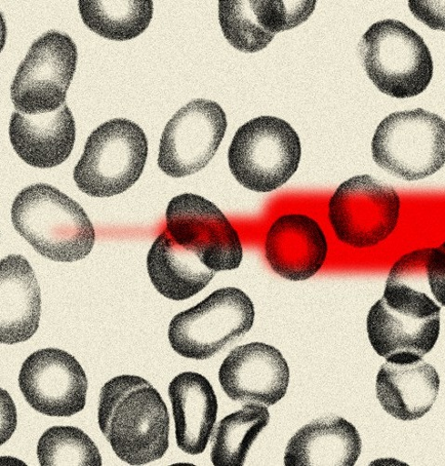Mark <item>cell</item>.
<instances>
[{
  "instance_id": "cell-7",
  "label": "cell",
  "mask_w": 445,
  "mask_h": 466,
  "mask_svg": "<svg viewBox=\"0 0 445 466\" xmlns=\"http://www.w3.org/2000/svg\"><path fill=\"white\" fill-rule=\"evenodd\" d=\"M375 163L407 181L427 178L445 165V121L422 108L395 112L378 127Z\"/></svg>"
},
{
  "instance_id": "cell-24",
  "label": "cell",
  "mask_w": 445,
  "mask_h": 466,
  "mask_svg": "<svg viewBox=\"0 0 445 466\" xmlns=\"http://www.w3.org/2000/svg\"><path fill=\"white\" fill-rule=\"evenodd\" d=\"M36 454L42 466H101L95 442L73 426L51 427L39 439Z\"/></svg>"
},
{
  "instance_id": "cell-25",
  "label": "cell",
  "mask_w": 445,
  "mask_h": 466,
  "mask_svg": "<svg viewBox=\"0 0 445 466\" xmlns=\"http://www.w3.org/2000/svg\"><path fill=\"white\" fill-rule=\"evenodd\" d=\"M219 22L227 41L242 53L255 54L262 51L274 38L259 25L252 0H221Z\"/></svg>"
},
{
  "instance_id": "cell-2",
  "label": "cell",
  "mask_w": 445,
  "mask_h": 466,
  "mask_svg": "<svg viewBox=\"0 0 445 466\" xmlns=\"http://www.w3.org/2000/svg\"><path fill=\"white\" fill-rule=\"evenodd\" d=\"M12 221L39 255L53 261L84 259L96 243L94 225L84 208L49 184L24 188L13 204Z\"/></svg>"
},
{
  "instance_id": "cell-20",
  "label": "cell",
  "mask_w": 445,
  "mask_h": 466,
  "mask_svg": "<svg viewBox=\"0 0 445 466\" xmlns=\"http://www.w3.org/2000/svg\"><path fill=\"white\" fill-rule=\"evenodd\" d=\"M361 452L356 427L339 416L312 420L289 441L286 466H353Z\"/></svg>"
},
{
  "instance_id": "cell-21",
  "label": "cell",
  "mask_w": 445,
  "mask_h": 466,
  "mask_svg": "<svg viewBox=\"0 0 445 466\" xmlns=\"http://www.w3.org/2000/svg\"><path fill=\"white\" fill-rule=\"evenodd\" d=\"M147 267L157 291L177 301L188 299L205 289L216 275L193 251L178 245L167 230L153 243Z\"/></svg>"
},
{
  "instance_id": "cell-11",
  "label": "cell",
  "mask_w": 445,
  "mask_h": 466,
  "mask_svg": "<svg viewBox=\"0 0 445 466\" xmlns=\"http://www.w3.org/2000/svg\"><path fill=\"white\" fill-rule=\"evenodd\" d=\"M166 230L216 273L238 268L244 258L236 228L215 204L196 194H181L171 200Z\"/></svg>"
},
{
  "instance_id": "cell-27",
  "label": "cell",
  "mask_w": 445,
  "mask_h": 466,
  "mask_svg": "<svg viewBox=\"0 0 445 466\" xmlns=\"http://www.w3.org/2000/svg\"><path fill=\"white\" fill-rule=\"evenodd\" d=\"M410 8L412 14L429 27L445 31V2L410 0Z\"/></svg>"
},
{
  "instance_id": "cell-4",
  "label": "cell",
  "mask_w": 445,
  "mask_h": 466,
  "mask_svg": "<svg viewBox=\"0 0 445 466\" xmlns=\"http://www.w3.org/2000/svg\"><path fill=\"white\" fill-rule=\"evenodd\" d=\"M362 66L376 87L398 99L417 96L431 82L433 62L423 38L397 20L372 25L359 45Z\"/></svg>"
},
{
  "instance_id": "cell-15",
  "label": "cell",
  "mask_w": 445,
  "mask_h": 466,
  "mask_svg": "<svg viewBox=\"0 0 445 466\" xmlns=\"http://www.w3.org/2000/svg\"><path fill=\"white\" fill-rule=\"evenodd\" d=\"M265 254L277 275L290 281H305L325 265L329 243L325 231L314 218L303 214H287L270 226Z\"/></svg>"
},
{
  "instance_id": "cell-3",
  "label": "cell",
  "mask_w": 445,
  "mask_h": 466,
  "mask_svg": "<svg viewBox=\"0 0 445 466\" xmlns=\"http://www.w3.org/2000/svg\"><path fill=\"white\" fill-rule=\"evenodd\" d=\"M440 329V306L426 293L389 278L368 316L370 343L389 362L421 360L435 346Z\"/></svg>"
},
{
  "instance_id": "cell-23",
  "label": "cell",
  "mask_w": 445,
  "mask_h": 466,
  "mask_svg": "<svg viewBox=\"0 0 445 466\" xmlns=\"http://www.w3.org/2000/svg\"><path fill=\"white\" fill-rule=\"evenodd\" d=\"M270 414L266 406L248 404L221 420L214 432L211 460L215 466H242L266 429Z\"/></svg>"
},
{
  "instance_id": "cell-6",
  "label": "cell",
  "mask_w": 445,
  "mask_h": 466,
  "mask_svg": "<svg viewBox=\"0 0 445 466\" xmlns=\"http://www.w3.org/2000/svg\"><path fill=\"white\" fill-rule=\"evenodd\" d=\"M147 154V139L138 125L126 119L111 120L88 137L74 169V181L91 198L118 196L138 181Z\"/></svg>"
},
{
  "instance_id": "cell-1",
  "label": "cell",
  "mask_w": 445,
  "mask_h": 466,
  "mask_svg": "<svg viewBox=\"0 0 445 466\" xmlns=\"http://www.w3.org/2000/svg\"><path fill=\"white\" fill-rule=\"evenodd\" d=\"M98 423L116 455L130 465L159 460L169 448L167 406L139 376L120 375L102 387Z\"/></svg>"
},
{
  "instance_id": "cell-10",
  "label": "cell",
  "mask_w": 445,
  "mask_h": 466,
  "mask_svg": "<svg viewBox=\"0 0 445 466\" xmlns=\"http://www.w3.org/2000/svg\"><path fill=\"white\" fill-rule=\"evenodd\" d=\"M76 63L77 49L68 35L49 31L38 37L18 67L11 87L15 109L35 115L62 107Z\"/></svg>"
},
{
  "instance_id": "cell-9",
  "label": "cell",
  "mask_w": 445,
  "mask_h": 466,
  "mask_svg": "<svg viewBox=\"0 0 445 466\" xmlns=\"http://www.w3.org/2000/svg\"><path fill=\"white\" fill-rule=\"evenodd\" d=\"M400 200L389 185L369 175L342 183L329 205V218L337 238L358 249L373 248L395 230Z\"/></svg>"
},
{
  "instance_id": "cell-16",
  "label": "cell",
  "mask_w": 445,
  "mask_h": 466,
  "mask_svg": "<svg viewBox=\"0 0 445 466\" xmlns=\"http://www.w3.org/2000/svg\"><path fill=\"white\" fill-rule=\"evenodd\" d=\"M9 135L15 151L25 163L35 168H53L70 157L76 141V124L66 104L50 113L15 112Z\"/></svg>"
},
{
  "instance_id": "cell-8",
  "label": "cell",
  "mask_w": 445,
  "mask_h": 466,
  "mask_svg": "<svg viewBox=\"0 0 445 466\" xmlns=\"http://www.w3.org/2000/svg\"><path fill=\"white\" fill-rule=\"evenodd\" d=\"M255 317L254 303L244 291L220 289L173 319L169 341L179 356L207 360L249 332Z\"/></svg>"
},
{
  "instance_id": "cell-19",
  "label": "cell",
  "mask_w": 445,
  "mask_h": 466,
  "mask_svg": "<svg viewBox=\"0 0 445 466\" xmlns=\"http://www.w3.org/2000/svg\"><path fill=\"white\" fill-rule=\"evenodd\" d=\"M440 390L436 370L423 360L387 361L377 377V397L383 410L399 420H416L433 407Z\"/></svg>"
},
{
  "instance_id": "cell-13",
  "label": "cell",
  "mask_w": 445,
  "mask_h": 466,
  "mask_svg": "<svg viewBox=\"0 0 445 466\" xmlns=\"http://www.w3.org/2000/svg\"><path fill=\"white\" fill-rule=\"evenodd\" d=\"M19 386L25 400L39 413L70 417L86 408L88 379L77 360L56 348L39 350L22 365Z\"/></svg>"
},
{
  "instance_id": "cell-12",
  "label": "cell",
  "mask_w": 445,
  "mask_h": 466,
  "mask_svg": "<svg viewBox=\"0 0 445 466\" xmlns=\"http://www.w3.org/2000/svg\"><path fill=\"white\" fill-rule=\"evenodd\" d=\"M227 127L219 104L207 99L189 102L174 115L161 136L159 169L175 178L204 169L214 158Z\"/></svg>"
},
{
  "instance_id": "cell-18",
  "label": "cell",
  "mask_w": 445,
  "mask_h": 466,
  "mask_svg": "<svg viewBox=\"0 0 445 466\" xmlns=\"http://www.w3.org/2000/svg\"><path fill=\"white\" fill-rule=\"evenodd\" d=\"M178 448L198 455L207 448L217 418L218 402L211 382L196 372L177 375L169 385Z\"/></svg>"
},
{
  "instance_id": "cell-17",
  "label": "cell",
  "mask_w": 445,
  "mask_h": 466,
  "mask_svg": "<svg viewBox=\"0 0 445 466\" xmlns=\"http://www.w3.org/2000/svg\"><path fill=\"white\" fill-rule=\"evenodd\" d=\"M42 316V295L25 258L10 255L0 263V340L12 345L32 338Z\"/></svg>"
},
{
  "instance_id": "cell-5",
  "label": "cell",
  "mask_w": 445,
  "mask_h": 466,
  "mask_svg": "<svg viewBox=\"0 0 445 466\" xmlns=\"http://www.w3.org/2000/svg\"><path fill=\"white\" fill-rule=\"evenodd\" d=\"M302 147L298 135L286 121L261 116L236 132L228 149V166L246 188L270 192L298 171Z\"/></svg>"
},
{
  "instance_id": "cell-26",
  "label": "cell",
  "mask_w": 445,
  "mask_h": 466,
  "mask_svg": "<svg viewBox=\"0 0 445 466\" xmlns=\"http://www.w3.org/2000/svg\"><path fill=\"white\" fill-rule=\"evenodd\" d=\"M428 283L436 300L445 307V242L430 248L426 261Z\"/></svg>"
},
{
  "instance_id": "cell-22",
  "label": "cell",
  "mask_w": 445,
  "mask_h": 466,
  "mask_svg": "<svg viewBox=\"0 0 445 466\" xmlns=\"http://www.w3.org/2000/svg\"><path fill=\"white\" fill-rule=\"evenodd\" d=\"M78 8L89 29L116 42L134 40L145 32L153 17L151 0H80Z\"/></svg>"
},
{
  "instance_id": "cell-14",
  "label": "cell",
  "mask_w": 445,
  "mask_h": 466,
  "mask_svg": "<svg viewBox=\"0 0 445 466\" xmlns=\"http://www.w3.org/2000/svg\"><path fill=\"white\" fill-rule=\"evenodd\" d=\"M218 377L231 400L270 407L287 395L290 370L277 348L252 342L232 350Z\"/></svg>"
}]
</instances>
